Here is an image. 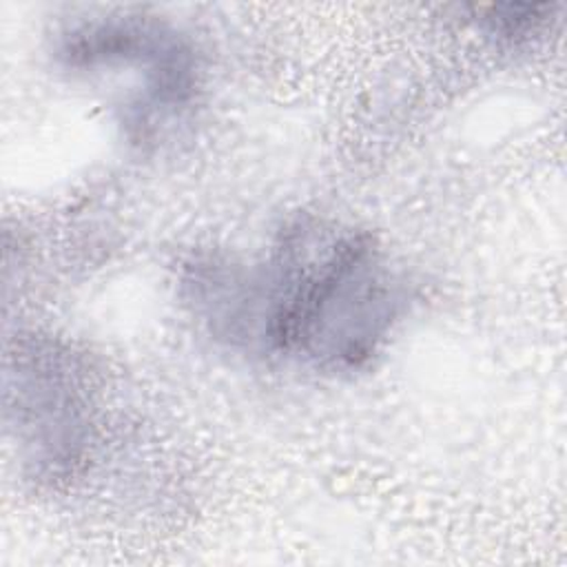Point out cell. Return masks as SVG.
<instances>
[{
    "mask_svg": "<svg viewBox=\"0 0 567 567\" xmlns=\"http://www.w3.org/2000/svg\"><path fill=\"white\" fill-rule=\"evenodd\" d=\"M213 321L326 370L368 361L399 317L401 288L368 235L301 228L257 270L204 281Z\"/></svg>",
    "mask_w": 567,
    "mask_h": 567,
    "instance_id": "cell-1",
    "label": "cell"
},
{
    "mask_svg": "<svg viewBox=\"0 0 567 567\" xmlns=\"http://www.w3.org/2000/svg\"><path fill=\"white\" fill-rule=\"evenodd\" d=\"M66 69L126 71L140 78V104L175 111L195 93V58L168 27L148 18H100L69 27L58 47Z\"/></svg>",
    "mask_w": 567,
    "mask_h": 567,
    "instance_id": "cell-2",
    "label": "cell"
}]
</instances>
